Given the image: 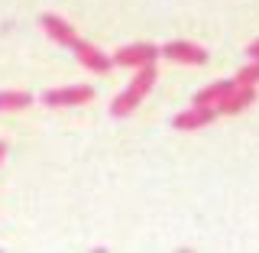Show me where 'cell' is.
I'll use <instances>...</instances> for the list:
<instances>
[{
    "mask_svg": "<svg viewBox=\"0 0 259 253\" xmlns=\"http://www.w3.org/2000/svg\"><path fill=\"white\" fill-rule=\"evenodd\" d=\"M156 62H149V65H140L136 68V75L130 78V85L120 91L117 97H113V104H110V114L113 117H130L136 107L143 104V97L152 91V85H156Z\"/></svg>",
    "mask_w": 259,
    "mask_h": 253,
    "instance_id": "1",
    "label": "cell"
},
{
    "mask_svg": "<svg viewBox=\"0 0 259 253\" xmlns=\"http://www.w3.org/2000/svg\"><path fill=\"white\" fill-rule=\"evenodd\" d=\"M39 101L46 107H81V104L94 101V88L91 85H71V88H52V91H42Z\"/></svg>",
    "mask_w": 259,
    "mask_h": 253,
    "instance_id": "2",
    "label": "cell"
},
{
    "mask_svg": "<svg viewBox=\"0 0 259 253\" xmlns=\"http://www.w3.org/2000/svg\"><path fill=\"white\" fill-rule=\"evenodd\" d=\"M113 65H123V68H140V65H149L159 59V49L152 43H133V46H123L110 55Z\"/></svg>",
    "mask_w": 259,
    "mask_h": 253,
    "instance_id": "3",
    "label": "cell"
},
{
    "mask_svg": "<svg viewBox=\"0 0 259 253\" xmlns=\"http://www.w3.org/2000/svg\"><path fill=\"white\" fill-rule=\"evenodd\" d=\"M159 55H165V59H172L178 65H204L207 62V52L201 46L188 43V39H172V43H165L159 49Z\"/></svg>",
    "mask_w": 259,
    "mask_h": 253,
    "instance_id": "4",
    "label": "cell"
},
{
    "mask_svg": "<svg viewBox=\"0 0 259 253\" xmlns=\"http://www.w3.org/2000/svg\"><path fill=\"white\" fill-rule=\"evenodd\" d=\"M71 52H75V59L84 65V68H91V71H97V75H104V71H110L113 68V59L110 55H104L97 46H91L88 39H75V46H71Z\"/></svg>",
    "mask_w": 259,
    "mask_h": 253,
    "instance_id": "5",
    "label": "cell"
},
{
    "mask_svg": "<svg viewBox=\"0 0 259 253\" xmlns=\"http://www.w3.org/2000/svg\"><path fill=\"white\" fill-rule=\"evenodd\" d=\"M39 26L46 29V36L52 39V43H59V46H65V49H71V46H75V39H78L75 26H71L68 20H62L59 13H46L42 20H39Z\"/></svg>",
    "mask_w": 259,
    "mask_h": 253,
    "instance_id": "6",
    "label": "cell"
},
{
    "mask_svg": "<svg viewBox=\"0 0 259 253\" xmlns=\"http://www.w3.org/2000/svg\"><path fill=\"white\" fill-rule=\"evenodd\" d=\"M214 120H217V107H204V104H194V107L182 111V114H175L172 124H175V130H201V127L214 124Z\"/></svg>",
    "mask_w": 259,
    "mask_h": 253,
    "instance_id": "7",
    "label": "cell"
},
{
    "mask_svg": "<svg viewBox=\"0 0 259 253\" xmlns=\"http://www.w3.org/2000/svg\"><path fill=\"white\" fill-rule=\"evenodd\" d=\"M253 101H256V85H237L221 104H217V111L221 114H240V111H246Z\"/></svg>",
    "mask_w": 259,
    "mask_h": 253,
    "instance_id": "8",
    "label": "cell"
},
{
    "mask_svg": "<svg viewBox=\"0 0 259 253\" xmlns=\"http://www.w3.org/2000/svg\"><path fill=\"white\" fill-rule=\"evenodd\" d=\"M237 88V81L233 78H221V81H214V85H207V88H201L198 94H194V104H204V107H217V104L224 101L227 94Z\"/></svg>",
    "mask_w": 259,
    "mask_h": 253,
    "instance_id": "9",
    "label": "cell"
},
{
    "mask_svg": "<svg viewBox=\"0 0 259 253\" xmlns=\"http://www.w3.org/2000/svg\"><path fill=\"white\" fill-rule=\"evenodd\" d=\"M32 104V94L29 91H13V88H7V91H0V114L7 111H23Z\"/></svg>",
    "mask_w": 259,
    "mask_h": 253,
    "instance_id": "10",
    "label": "cell"
},
{
    "mask_svg": "<svg viewBox=\"0 0 259 253\" xmlns=\"http://www.w3.org/2000/svg\"><path fill=\"white\" fill-rule=\"evenodd\" d=\"M233 81H237V85H259V59H249V65H243L240 75Z\"/></svg>",
    "mask_w": 259,
    "mask_h": 253,
    "instance_id": "11",
    "label": "cell"
},
{
    "mask_svg": "<svg viewBox=\"0 0 259 253\" xmlns=\"http://www.w3.org/2000/svg\"><path fill=\"white\" fill-rule=\"evenodd\" d=\"M246 55H249V59H259V39H253V43L246 46Z\"/></svg>",
    "mask_w": 259,
    "mask_h": 253,
    "instance_id": "12",
    "label": "cell"
},
{
    "mask_svg": "<svg viewBox=\"0 0 259 253\" xmlns=\"http://www.w3.org/2000/svg\"><path fill=\"white\" fill-rule=\"evenodd\" d=\"M4 159H7V140H0V166H4Z\"/></svg>",
    "mask_w": 259,
    "mask_h": 253,
    "instance_id": "13",
    "label": "cell"
}]
</instances>
